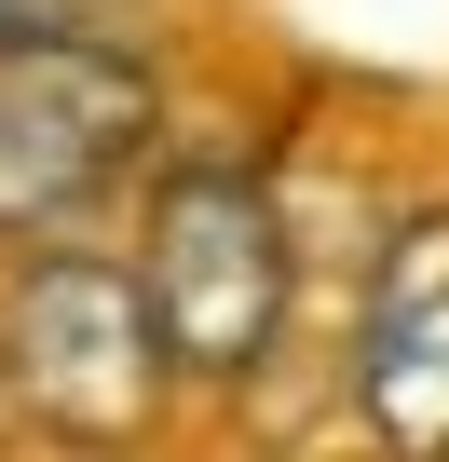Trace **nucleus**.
<instances>
[{
  "mask_svg": "<svg viewBox=\"0 0 449 462\" xmlns=\"http://www.w3.org/2000/svg\"><path fill=\"white\" fill-rule=\"evenodd\" d=\"M96 0H0V55H28V42H82Z\"/></svg>",
  "mask_w": 449,
  "mask_h": 462,
  "instance_id": "39448f33",
  "label": "nucleus"
},
{
  "mask_svg": "<svg viewBox=\"0 0 449 462\" xmlns=\"http://www.w3.org/2000/svg\"><path fill=\"white\" fill-rule=\"evenodd\" d=\"M150 123H164V96L109 42H28V55H0V231L82 217L150 150Z\"/></svg>",
  "mask_w": 449,
  "mask_h": 462,
  "instance_id": "f03ea898",
  "label": "nucleus"
},
{
  "mask_svg": "<svg viewBox=\"0 0 449 462\" xmlns=\"http://www.w3.org/2000/svg\"><path fill=\"white\" fill-rule=\"evenodd\" d=\"M354 408L395 462H449V204L381 245L368 340H354Z\"/></svg>",
  "mask_w": 449,
  "mask_h": 462,
  "instance_id": "20e7f679",
  "label": "nucleus"
},
{
  "mask_svg": "<svg viewBox=\"0 0 449 462\" xmlns=\"http://www.w3.org/2000/svg\"><path fill=\"white\" fill-rule=\"evenodd\" d=\"M0 381H14V408L55 421V435H96V448L136 435L150 421V381H164L136 286L96 273V259H42L14 286V313H0Z\"/></svg>",
  "mask_w": 449,
  "mask_h": 462,
  "instance_id": "7ed1b4c3",
  "label": "nucleus"
},
{
  "mask_svg": "<svg viewBox=\"0 0 449 462\" xmlns=\"http://www.w3.org/2000/svg\"><path fill=\"white\" fill-rule=\"evenodd\" d=\"M136 313H150L164 367H204V381L259 367V340L286 313V231H273V190L246 163H177L164 177L150 259H136Z\"/></svg>",
  "mask_w": 449,
  "mask_h": 462,
  "instance_id": "f257e3e1",
  "label": "nucleus"
}]
</instances>
